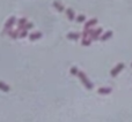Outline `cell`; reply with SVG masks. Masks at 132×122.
<instances>
[{
    "instance_id": "6da1fadb",
    "label": "cell",
    "mask_w": 132,
    "mask_h": 122,
    "mask_svg": "<svg viewBox=\"0 0 132 122\" xmlns=\"http://www.w3.org/2000/svg\"><path fill=\"white\" fill-rule=\"evenodd\" d=\"M123 68H124V65H123V63H119V65H117V66L115 67V69L111 70V75L112 76H116L117 74L119 73V72H121V70L123 69Z\"/></svg>"
},
{
    "instance_id": "7a4b0ae2",
    "label": "cell",
    "mask_w": 132,
    "mask_h": 122,
    "mask_svg": "<svg viewBox=\"0 0 132 122\" xmlns=\"http://www.w3.org/2000/svg\"><path fill=\"white\" fill-rule=\"evenodd\" d=\"M66 12H67L68 19H70V20H73V19H74V12H73L72 9H67Z\"/></svg>"
},
{
    "instance_id": "3957f363",
    "label": "cell",
    "mask_w": 132,
    "mask_h": 122,
    "mask_svg": "<svg viewBox=\"0 0 132 122\" xmlns=\"http://www.w3.org/2000/svg\"><path fill=\"white\" fill-rule=\"evenodd\" d=\"M98 92L100 93H109V92H111V89H110V88H102V89L98 90Z\"/></svg>"
},
{
    "instance_id": "277c9868",
    "label": "cell",
    "mask_w": 132,
    "mask_h": 122,
    "mask_svg": "<svg viewBox=\"0 0 132 122\" xmlns=\"http://www.w3.org/2000/svg\"><path fill=\"white\" fill-rule=\"evenodd\" d=\"M111 36H112V32H111V31H108L107 33H104V35H103V37H102V40L108 39V38H110Z\"/></svg>"
},
{
    "instance_id": "5b68a950",
    "label": "cell",
    "mask_w": 132,
    "mask_h": 122,
    "mask_svg": "<svg viewBox=\"0 0 132 122\" xmlns=\"http://www.w3.org/2000/svg\"><path fill=\"white\" fill-rule=\"evenodd\" d=\"M96 22H97V20H96V19H93V20H90L86 24V28H88V26H90V25H94V24H96Z\"/></svg>"
},
{
    "instance_id": "8992f818",
    "label": "cell",
    "mask_w": 132,
    "mask_h": 122,
    "mask_svg": "<svg viewBox=\"0 0 132 122\" xmlns=\"http://www.w3.org/2000/svg\"><path fill=\"white\" fill-rule=\"evenodd\" d=\"M53 6L57 7L58 10H60V12H63V9H64V7L60 6V5H59V2H57V1H56V2H53Z\"/></svg>"
},
{
    "instance_id": "52a82bcc",
    "label": "cell",
    "mask_w": 132,
    "mask_h": 122,
    "mask_svg": "<svg viewBox=\"0 0 132 122\" xmlns=\"http://www.w3.org/2000/svg\"><path fill=\"white\" fill-rule=\"evenodd\" d=\"M68 38H74V39H77L78 38V35L77 33H68Z\"/></svg>"
},
{
    "instance_id": "ba28073f",
    "label": "cell",
    "mask_w": 132,
    "mask_h": 122,
    "mask_svg": "<svg viewBox=\"0 0 132 122\" xmlns=\"http://www.w3.org/2000/svg\"><path fill=\"white\" fill-rule=\"evenodd\" d=\"M77 21H78V22H82V21H85V16H84V15H80V16H78Z\"/></svg>"
},
{
    "instance_id": "9c48e42d",
    "label": "cell",
    "mask_w": 132,
    "mask_h": 122,
    "mask_svg": "<svg viewBox=\"0 0 132 122\" xmlns=\"http://www.w3.org/2000/svg\"><path fill=\"white\" fill-rule=\"evenodd\" d=\"M14 20H15V19H14V17H12V19H10V20L9 21H8V23H7L6 24V26H10V25H12V24H13L14 23V22H13V21Z\"/></svg>"
},
{
    "instance_id": "30bf717a",
    "label": "cell",
    "mask_w": 132,
    "mask_h": 122,
    "mask_svg": "<svg viewBox=\"0 0 132 122\" xmlns=\"http://www.w3.org/2000/svg\"><path fill=\"white\" fill-rule=\"evenodd\" d=\"M38 37H41V33H36V35H31V39H35V38H38Z\"/></svg>"
},
{
    "instance_id": "8fae6325",
    "label": "cell",
    "mask_w": 132,
    "mask_h": 122,
    "mask_svg": "<svg viewBox=\"0 0 132 122\" xmlns=\"http://www.w3.org/2000/svg\"><path fill=\"white\" fill-rule=\"evenodd\" d=\"M24 23H27V21L24 20V19H22V20H20V26H22Z\"/></svg>"
},
{
    "instance_id": "7c38bea8",
    "label": "cell",
    "mask_w": 132,
    "mask_h": 122,
    "mask_svg": "<svg viewBox=\"0 0 132 122\" xmlns=\"http://www.w3.org/2000/svg\"><path fill=\"white\" fill-rule=\"evenodd\" d=\"M131 66H132V65H131Z\"/></svg>"
}]
</instances>
